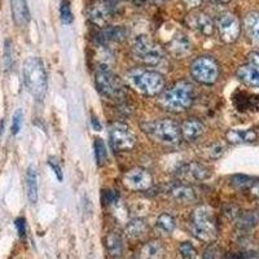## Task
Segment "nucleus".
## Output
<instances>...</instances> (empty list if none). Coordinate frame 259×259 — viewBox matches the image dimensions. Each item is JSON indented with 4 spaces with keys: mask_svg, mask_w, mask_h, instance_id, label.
Instances as JSON below:
<instances>
[{
    "mask_svg": "<svg viewBox=\"0 0 259 259\" xmlns=\"http://www.w3.org/2000/svg\"><path fill=\"white\" fill-rule=\"evenodd\" d=\"M22 75L31 96L38 101L43 100L47 92V73L43 61L39 57H29L25 60Z\"/></svg>",
    "mask_w": 259,
    "mask_h": 259,
    "instance_id": "obj_1",
    "label": "nucleus"
},
{
    "mask_svg": "<svg viewBox=\"0 0 259 259\" xmlns=\"http://www.w3.org/2000/svg\"><path fill=\"white\" fill-rule=\"evenodd\" d=\"M194 101V87L187 80H179L172 84L159 99L161 105L172 113L188 110Z\"/></svg>",
    "mask_w": 259,
    "mask_h": 259,
    "instance_id": "obj_2",
    "label": "nucleus"
},
{
    "mask_svg": "<svg viewBox=\"0 0 259 259\" xmlns=\"http://www.w3.org/2000/svg\"><path fill=\"white\" fill-rule=\"evenodd\" d=\"M127 79L134 89L145 96H156L161 94L165 87L163 75L158 71L135 68L127 73Z\"/></svg>",
    "mask_w": 259,
    "mask_h": 259,
    "instance_id": "obj_3",
    "label": "nucleus"
},
{
    "mask_svg": "<svg viewBox=\"0 0 259 259\" xmlns=\"http://www.w3.org/2000/svg\"><path fill=\"white\" fill-rule=\"evenodd\" d=\"M191 230L196 239L203 242H211L218 236V227L212 209L200 206L192 212Z\"/></svg>",
    "mask_w": 259,
    "mask_h": 259,
    "instance_id": "obj_4",
    "label": "nucleus"
},
{
    "mask_svg": "<svg viewBox=\"0 0 259 259\" xmlns=\"http://www.w3.org/2000/svg\"><path fill=\"white\" fill-rule=\"evenodd\" d=\"M142 130L153 139L154 142L163 145H177L182 139V131L177 122L171 119H159V121L145 122L142 124Z\"/></svg>",
    "mask_w": 259,
    "mask_h": 259,
    "instance_id": "obj_5",
    "label": "nucleus"
},
{
    "mask_svg": "<svg viewBox=\"0 0 259 259\" xmlns=\"http://www.w3.org/2000/svg\"><path fill=\"white\" fill-rule=\"evenodd\" d=\"M95 82H96L99 91L109 99H113L115 101H122L126 97V91H124V85L122 80L106 65H100L96 69Z\"/></svg>",
    "mask_w": 259,
    "mask_h": 259,
    "instance_id": "obj_6",
    "label": "nucleus"
},
{
    "mask_svg": "<svg viewBox=\"0 0 259 259\" xmlns=\"http://www.w3.org/2000/svg\"><path fill=\"white\" fill-rule=\"evenodd\" d=\"M133 55L138 61L145 65H152V66L161 64L165 59L163 48L147 35H140L135 39L133 46Z\"/></svg>",
    "mask_w": 259,
    "mask_h": 259,
    "instance_id": "obj_7",
    "label": "nucleus"
},
{
    "mask_svg": "<svg viewBox=\"0 0 259 259\" xmlns=\"http://www.w3.org/2000/svg\"><path fill=\"white\" fill-rule=\"evenodd\" d=\"M191 74L201 84H214L219 77V65L211 56H200L191 64Z\"/></svg>",
    "mask_w": 259,
    "mask_h": 259,
    "instance_id": "obj_8",
    "label": "nucleus"
},
{
    "mask_svg": "<svg viewBox=\"0 0 259 259\" xmlns=\"http://www.w3.org/2000/svg\"><path fill=\"white\" fill-rule=\"evenodd\" d=\"M217 29H218L219 38L227 43V45H231V43H235L240 36V32H241V24H240V20L237 18V16H235L231 12H224L217 20Z\"/></svg>",
    "mask_w": 259,
    "mask_h": 259,
    "instance_id": "obj_9",
    "label": "nucleus"
},
{
    "mask_svg": "<svg viewBox=\"0 0 259 259\" xmlns=\"http://www.w3.org/2000/svg\"><path fill=\"white\" fill-rule=\"evenodd\" d=\"M109 140L113 149L118 152H126L135 148L136 138L130 130L123 123H114L109 130Z\"/></svg>",
    "mask_w": 259,
    "mask_h": 259,
    "instance_id": "obj_10",
    "label": "nucleus"
},
{
    "mask_svg": "<svg viewBox=\"0 0 259 259\" xmlns=\"http://www.w3.org/2000/svg\"><path fill=\"white\" fill-rule=\"evenodd\" d=\"M122 182L127 189L134 192L148 191L153 186V178L150 172L142 167H134L127 171Z\"/></svg>",
    "mask_w": 259,
    "mask_h": 259,
    "instance_id": "obj_11",
    "label": "nucleus"
},
{
    "mask_svg": "<svg viewBox=\"0 0 259 259\" xmlns=\"http://www.w3.org/2000/svg\"><path fill=\"white\" fill-rule=\"evenodd\" d=\"M178 177L184 182H202L211 177V171L202 163H184L178 170Z\"/></svg>",
    "mask_w": 259,
    "mask_h": 259,
    "instance_id": "obj_12",
    "label": "nucleus"
},
{
    "mask_svg": "<svg viewBox=\"0 0 259 259\" xmlns=\"http://www.w3.org/2000/svg\"><path fill=\"white\" fill-rule=\"evenodd\" d=\"M113 13L112 4L108 0H95L89 9L90 20L97 26H105Z\"/></svg>",
    "mask_w": 259,
    "mask_h": 259,
    "instance_id": "obj_13",
    "label": "nucleus"
},
{
    "mask_svg": "<svg viewBox=\"0 0 259 259\" xmlns=\"http://www.w3.org/2000/svg\"><path fill=\"white\" fill-rule=\"evenodd\" d=\"M188 24L192 29H194L196 31L200 32V34H202V35L205 36H210L214 34V21H212L211 18H210V16H207L206 13H193V15L189 16Z\"/></svg>",
    "mask_w": 259,
    "mask_h": 259,
    "instance_id": "obj_14",
    "label": "nucleus"
},
{
    "mask_svg": "<svg viewBox=\"0 0 259 259\" xmlns=\"http://www.w3.org/2000/svg\"><path fill=\"white\" fill-rule=\"evenodd\" d=\"M180 131H182V138L186 142L193 143L203 135L205 126H203L202 122H200L196 118H188L182 123Z\"/></svg>",
    "mask_w": 259,
    "mask_h": 259,
    "instance_id": "obj_15",
    "label": "nucleus"
},
{
    "mask_svg": "<svg viewBox=\"0 0 259 259\" xmlns=\"http://www.w3.org/2000/svg\"><path fill=\"white\" fill-rule=\"evenodd\" d=\"M12 18L17 26H26L30 21V11L27 0H11Z\"/></svg>",
    "mask_w": 259,
    "mask_h": 259,
    "instance_id": "obj_16",
    "label": "nucleus"
},
{
    "mask_svg": "<svg viewBox=\"0 0 259 259\" xmlns=\"http://www.w3.org/2000/svg\"><path fill=\"white\" fill-rule=\"evenodd\" d=\"M244 29L251 45L259 47V13L251 12L245 17Z\"/></svg>",
    "mask_w": 259,
    "mask_h": 259,
    "instance_id": "obj_17",
    "label": "nucleus"
},
{
    "mask_svg": "<svg viewBox=\"0 0 259 259\" xmlns=\"http://www.w3.org/2000/svg\"><path fill=\"white\" fill-rule=\"evenodd\" d=\"M258 139L253 130H228L226 133V140L231 144H249Z\"/></svg>",
    "mask_w": 259,
    "mask_h": 259,
    "instance_id": "obj_18",
    "label": "nucleus"
},
{
    "mask_svg": "<svg viewBox=\"0 0 259 259\" xmlns=\"http://www.w3.org/2000/svg\"><path fill=\"white\" fill-rule=\"evenodd\" d=\"M236 75L240 80H242L246 84L259 89V68H256L255 65L249 64V62L242 65L237 69Z\"/></svg>",
    "mask_w": 259,
    "mask_h": 259,
    "instance_id": "obj_19",
    "label": "nucleus"
},
{
    "mask_svg": "<svg viewBox=\"0 0 259 259\" xmlns=\"http://www.w3.org/2000/svg\"><path fill=\"white\" fill-rule=\"evenodd\" d=\"M25 188L26 196L30 203H35L38 201V174L34 166H29L25 177Z\"/></svg>",
    "mask_w": 259,
    "mask_h": 259,
    "instance_id": "obj_20",
    "label": "nucleus"
},
{
    "mask_svg": "<svg viewBox=\"0 0 259 259\" xmlns=\"http://www.w3.org/2000/svg\"><path fill=\"white\" fill-rule=\"evenodd\" d=\"M105 246L113 259H121L123 256V241L118 232H110L106 236Z\"/></svg>",
    "mask_w": 259,
    "mask_h": 259,
    "instance_id": "obj_21",
    "label": "nucleus"
},
{
    "mask_svg": "<svg viewBox=\"0 0 259 259\" xmlns=\"http://www.w3.org/2000/svg\"><path fill=\"white\" fill-rule=\"evenodd\" d=\"M163 254H165V249H163L161 241L152 240L142 247L139 259H162Z\"/></svg>",
    "mask_w": 259,
    "mask_h": 259,
    "instance_id": "obj_22",
    "label": "nucleus"
},
{
    "mask_svg": "<svg viewBox=\"0 0 259 259\" xmlns=\"http://www.w3.org/2000/svg\"><path fill=\"white\" fill-rule=\"evenodd\" d=\"M170 52L177 57H183L191 52V41L184 34H178L168 45Z\"/></svg>",
    "mask_w": 259,
    "mask_h": 259,
    "instance_id": "obj_23",
    "label": "nucleus"
},
{
    "mask_svg": "<svg viewBox=\"0 0 259 259\" xmlns=\"http://www.w3.org/2000/svg\"><path fill=\"white\" fill-rule=\"evenodd\" d=\"M127 35L128 31L124 27L112 26L104 29L100 34V38L104 43H121L127 38Z\"/></svg>",
    "mask_w": 259,
    "mask_h": 259,
    "instance_id": "obj_24",
    "label": "nucleus"
},
{
    "mask_svg": "<svg viewBox=\"0 0 259 259\" xmlns=\"http://www.w3.org/2000/svg\"><path fill=\"white\" fill-rule=\"evenodd\" d=\"M171 197L174 198L178 202H194L196 201V193H194L193 188L186 184H180V186L174 187V188L170 191Z\"/></svg>",
    "mask_w": 259,
    "mask_h": 259,
    "instance_id": "obj_25",
    "label": "nucleus"
},
{
    "mask_svg": "<svg viewBox=\"0 0 259 259\" xmlns=\"http://www.w3.org/2000/svg\"><path fill=\"white\" fill-rule=\"evenodd\" d=\"M175 227H177L175 218L171 214H168V212H162L157 218L156 230L161 232L162 235H170L175 230Z\"/></svg>",
    "mask_w": 259,
    "mask_h": 259,
    "instance_id": "obj_26",
    "label": "nucleus"
},
{
    "mask_svg": "<svg viewBox=\"0 0 259 259\" xmlns=\"http://www.w3.org/2000/svg\"><path fill=\"white\" fill-rule=\"evenodd\" d=\"M148 227L145 224L144 221L142 219H135V221L130 222L126 227V233L128 237L131 239H138V237H142L145 232H147Z\"/></svg>",
    "mask_w": 259,
    "mask_h": 259,
    "instance_id": "obj_27",
    "label": "nucleus"
},
{
    "mask_svg": "<svg viewBox=\"0 0 259 259\" xmlns=\"http://www.w3.org/2000/svg\"><path fill=\"white\" fill-rule=\"evenodd\" d=\"M95 158H96L97 165L103 166L108 159V150H106V145L104 143L103 139L97 138L95 139Z\"/></svg>",
    "mask_w": 259,
    "mask_h": 259,
    "instance_id": "obj_28",
    "label": "nucleus"
},
{
    "mask_svg": "<svg viewBox=\"0 0 259 259\" xmlns=\"http://www.w3.org/2000/svg\"><path fill=\"white\" fill-rule=\"evenodd\" d=\"M60 17H61L62 24L70 25L74 21L73 12H71V6L69 0H62L61 6H60Z\"/></svg>",
    "mask_w": 259,
    "mask_h": 259,
    "instance_id": "obj_29",
    "label": "nucleus"
},
{
    "mask_svg": "<svg viewBox=\"0 0 259 259\" xmlns=\"http://www.w3.org/2000/svg\"><path fill=\"white\" fill-rule=\"evenodd\" d=\"M179 254L183 259H197L198 254L196 247L191 242H182L179 245Z\"/></svg>",
    "mask_w": 259,
    "mask_h": 259,
    "instance_id": "obj_30",
    "label": "nucleus"
},
{
    "mask_svg": "<svg viewBox=\"0 0 259 259\" xmlns=\"http://www.w3.org/2000/svg\"><path fill=\"white\" fill-rule=\"evenodd\" d=\"M254 183L255 182H254L251 178L245 177V175H235V177L231 179V184H232V186L237 189L251 188Z\"/></svg>",
    "mask_w": 259,
    "mask_h": 259,
    "instance_id": "obj_31",
    "label": "nucleus"
},
{
    "mask_svg": "<svg viewBox=\"0 0 259 259\" xmlns=\"http://www.w3.org/2000/svg\"><path fill=\"white\" fill-rule=\"evenodd\" d=\"M227 147L223 143H212L211 145L207 147V157L211 159H218L226 153Z\"/></svg>",
    "mask_w": 259,
    "mask_h": 259,
    "instance_id": "obj_32",
    "label": "nucleus"
},
{
    "mask_svg": "<svg viewBox=\"0 0 259 259\" xmlns=\"http://www.w3.org/2000/svg\"><path fill=\"white\" fill-rule=\"evenodd\" d=\"M22 119H24V113H22L21 109H17L13 113L12 117V126H11L12 135H18L20 134L21 127H22Z\"/></svg>",
    "mask_w": 259,
    "mask_h": 259,
    "instance_id": "obj_33",
    "label": "nucleus"
},
{
    "mask_svg": "<svg viewBox=\"0 0 259 259\" xmlns=\"http://www.w3.org/2000/svg\"><path fill=\"white\" fill-rule=\"evenodd\" d=\"M12 45H11L9 40H6V47H4V68L8 70L12 66Z\"/></svg>",
    "mask_w": 259,
    "mask_h": 259,
    "instance_id": "obj_34",
    "label": "nucleus"
},
{
    "mask_svg": "<svg viewBox=\"0 0 259 259\" xmlns=\"http://www.w3.org/2000/svg\"><path fill=\"white\" fill-rule=\"evenodd\" d=\"M256 224V219L254 218L253 214H245L241 219L239 221V227L240 228H251Z\"/></svg>",
    "mask_w": 259,
    "mask_h": 259,
    "instance_id": "obj_35",
    "label": "nucleus"
},
{
    "mask_svg": "<svg viewBox=\"0 0 259 259\" xmlns=\"http://www.w3.org/2000/svg\"><path fill=\"white\" fill-rule=\"evenodd\" d=\"M48 163H50V166H51V167H52V170L55 171V174L57 175V179H59L60 182H61V180H62V168H61V166L59 165V162H57L56 159L50 158Z\"/></svg>",
    "mask_w": 259,
    "mask_h": 259,
    "instance_id": "obj_36",
    "label": "nucleus"
},
{
    "mask_svg": "<svg viewBox=\"0 0 259 259\" xmlns=\"http://www.w3.org/2000/svg\"><path fill=\"white\" fill-rule=\"evenodd\" d=\"M16 228H17V232L20 235V237H24L25 233H26V223H25L24 218H18L16 221Z\"/></svg>",
    "mask_w": 259,
    "mask_h": 259,
    "instance_id": "obj_37",
    "label": "nucleus"
},
{
    "mask_svg": "<svg viewBox=\"0 0 259 259\" xmlns=\"http://www.w3.org/2000/svg\"><path fill=\"white\" fill-rule=\"evenodd\" d=\"M104 197H105L104 201L109 205V203L115 202V200H117V194L113 191H104Z\"/></svg>",
    "mask_w": 259,
    "mask_h": 259,
    "instance_id": "obj_38",
    "label": "nucleus"
},
{
    "mask_svg": "<svg viewBox=\"0 0 259 259\" xmlns=\"http://www.w3.org/2000/svg\"><path fill=\"white\" fill-rule=\"evenodd\" d=\"M249 64L255 65L256 68H259V53L256 52H251L249 53Z\"/></svg>",
    "mask_w": 259,
    "mask_h": 259,
    "instance_id": "obj_39",
    "label": "nucleus"
},
{
    "mask_svg": "<svg viewBox=\"0 0 259 259\" xmlns=\"http://www.w3.org/2000/svg\"><path fill=\"white\" fill-rule=\"evenodd\" d=\"M183 2H184V4H186L187 7H189V8H196V7H198L202 3V0H183Z\"/></svg>",
    "mask_w": 259,
    "mask_h": 259,
    "instance_id": "obj_40",
    "label": "nucleus"
},
{
    "mask_svg": "<svg viewBox=\"0 0 259 259\" xmlns=\"http://www.w3.org/2000/svg\"><path fill=\"white\" fill-rule=\"evenodd\" d=\"M250 191H251V193H253L254 196H255V197L259 198V182L258 183H254L253 187H251V188H250Z\"/></svg>",
    "mask_w": 259,
    "mask_h": 259,
    "instance_id": "obj_41",
    "label": "nucleus"
},
{
    "mask_svg": "<svg viewBox=\"0 0 259 259\" xmlns=\"http://www.w3.org/2000/svg\"><path fill=\"white\" fill-rule=\"evenodd\" d=\"M203 259H214V250L212 249H207L203 254Z\"/></svg>",
    "mask_w": 259,
    "mask_h": 259,
    "instance_id": "obj_42",
    "label": "nucleus"
},
{
    "mask_svg": "<svg viewBox=\"0 0 259 259\" xmlns=\"http://www.w3.org/2000/svg\"><path fill=\"white\" fill-rule=\"evenodd\" d=\"M92 124H94V128H96V126H97V130H99V131H100L101 130V126H100V122H99V119H97V118H92Z\"/></svg>",
    "mask_w": 259,
    "mask_h": 259,
    "instance_id": "obj_43",
    "label": "nucleus"
},
{
    "mask_svg": "<svg viewBox=\"0 0 259 259\" xmlns=\"http://www.w3.org/2000/svg\"><path fill=\"white\" fill-rule=\"evenodd\" d=\"M210 2L214 4H228L231 0H210Z\"/></svg>",
    "mask_w": 259,
    "mask_h": 259,
    "instance_id": "obj_44",
    "label": "nucleus"
},
{
    "mask_svg": "<svg viewBox=\"0 0 259 259\" xmlns=\"http://www.w3.org/2000/svg\"><path fill=\"white\" fill-rule=\"evenodd\" d=\"M152 2L156 4H159V3H163V2H166V0H152Z\"/></svg>",
    "mask_w": 259,
    "mask_h": 259,
    "instance_id": "obj_45",
    "label": "nucleus"
},
{
    "mask_svg": "<svg viewBox=\"0 0 259 259\" xmlns=\"http://www.w3.org/2000/svg\"><path fill=\"white\" fill-rule=\"evenodd\" d=\"M131 259H138V258H131Z\"/></svg>",
    "mask_w": 259,
    "mask_h": 259,
    "instance_id": "obj_46",
    "label": "nucleus"
}]
</instances>
